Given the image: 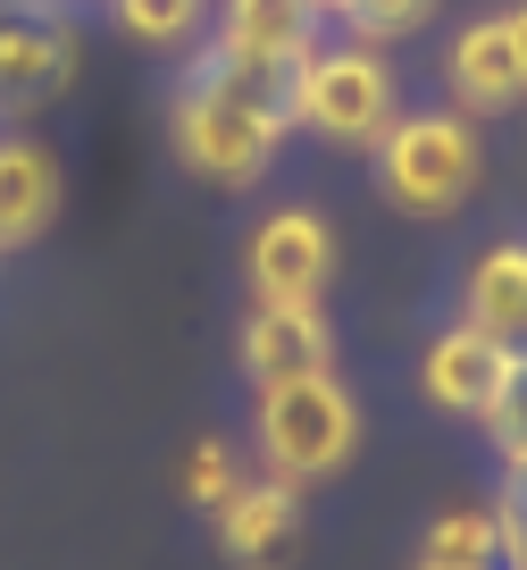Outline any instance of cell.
Masks as SVG:
<instances>
[{
    "label": "cell",
    "mask_w": 527,
    "mask_h": 570,
    "mask_svg": "<svg viewBox=\"0 0 527 570\" xmlns=\"http://www.w3.org/2000/svg\"><path fill=\"white\" fill-rule=\"evenodd\" d=\"M235 487H243V453H235L227 436H201V445L185 453V495H193L201 512H218Z\"/></svg>",
    "instance_id": "ac0fdd59"
},
{
    "label": "cell",
    "mask_w": 527,
    "mask_h": 570,
    "mask_svg": "<svg viewBox=\"0 0 527 570\" xmlns=\"http://www.w3.org/2000/svg\"><path fill=\"white\" fill-rule=\"evenodd\" d=\"M510 495H519V503H527V487H510Z\"/></svg>",
    "instance_id": "603a6c76"
},
{
    "label": "cell",
    "mask_w": 527,
    "mask_h": 570,
    "mask_svg": "<svg viewBox=\"0 0 527 570\" xmlns=\"http://www.w3.org/2000/svg\"><path fill=\"white\" fill-rule=\"evenodd\" d=\"M503 570H527V503L503 487Z\"/></svg>",
    "instance_id": "d6986e66"
},
{
    "label": "cell",
    "mask_w": 527,
    "mask_h": 570,
    "mask_svg": "<svg viewBox=\"0 0 527 570\" xmlns=\"http://www.w3.org/2000/svg\"><path fill=\"white\" fill-rule=\"evenodd\" d=\"M243 285H251V303H318L335 285V227L310 202L268 210L243 244Z\"/></svg>",
    "instance_id": "8992f818"
},
{
    "label": "cell",
    "mask_w": 527,
    "mask_h": 570,
    "mask_svg": "<svg viewBox=\"0 0 527 570\" xmlns=\"http://www.w3.org/2000/svg\"><path fill=\"white\" fill-rule=\"evenodd\" d=\"M460 327H477L503 361H527V235H494L460 268Z\"/></svg>",
    "instance_id": "9c48e42d"
},
{
    "label": "cell",
    "mask_w": 527,
    "mask_h": 570,
    "mask_svg": "<svg viewBox=\"0 0 527 570\" xmlns=\"http://www.w3.org/2000/svg\"><path fill=\"white\" fill-rule=\"evenodd\" d=\"M419 553H427V562H444V570H503V495L436 512Z\"/></svg>",
    "instance_id": "5bb4252c"
},
{
    "label": "cell",
    "mask_w": 527,
    "mask_h": 570,
    "mask_svg": "<svg viewBox=\"0 0 527 570\" xmlns=\"http://www.w3.org/2000/svg\"><path fill=\"white\" fill-rule=\"evenodd\" d=\"M503 26H510V51H519V76H527V0H510Z\"/></svg>",
    "instance_id": "ffe728a7"
},
{
    "label": "cell",
    "mask_w": 527,
    "mask_h": 570,
    "mask_svg": "<svg viewBox=\"0 0 527 570\" xmlns=\"http://www.w3.org/2000/svg\"><path fill=\"white\" fill-rule=\"evenodd\" d=\"M402 118V76L369 42H318L294 68V126L335 151H377V135Z\"/></svg>",
    "instance_id": "277c9868"
},
{
    "label": "cell",
    "mask_w": 527,
    "mask_h": 570,
    "mask_svg": "<svg viewBox=\"0 0 527 570\" xmlns=\"http://www.w3.org/2000/svg\"><path fill=\"white\" fill-rule=\"evenodd\" d=\"M76 76V18L42 0H0V126L51 109Z\"/></svg>",
    "instance_id": "5b68a950"
},
{
    "label": "cell",
    "mask_w": 527,
    "mask_h": 570,
    "mask_svg": "<svg viewBox=\"0 0 527 570\" xmlns=\"http://www.w3.org/2000/svg\"><path fill=\"white\" fill-rule=\"evenodd\" d=\"M486 445L494 462H503V487H527V361H510L503 370V394L486 403Z\"/></svg>",
    "instance_id": "e0dca14e"
},
{
    "label": "cell",
    "mask_w": 527,
    "mask_h": 570,
    "mask_svg": "<svg viewBox=\"0 0 527 570\" xmlns=\"http://www.w3.org/2000/svg\"><path fill=\"white\" fill-rule=\"evenodd\" d=\"M444 92H453L460 118H503V109L527 101V76H519L503 9H494V18H469L453 42H444Z\"/></svg>",
    "instance_id": "30bf717a"
},
{
    "label": "cell",
    "mask_w": 527,
    "mask_h": 570,
    "mask_svg": "<svg viewBox=\"0 0 527 570\" xmlns=\"http://www.w3.org/2000/svg\"><path fill=\"white\" fill-rule=\"evenodd\" d=\"M235 361H243L251 394L285 386V377H327L335 370V320L318 303H251L243 336H235Z\"/></svg>",
    "instance_id": "52a82bcc"
},
{
    "label": "cell",
    "mask_w": 527,
    "mask_h": 570,
    "mask_svg": "<svg viewBox=\"0 0 527 570\" xmlns=\"http://www.w3.org/2000/svg\"><path fill=\"white\" fill-rule=\"evenodd\" d=\"M410 570H444V562H427V553H419V562H410Z\"/></svg>",
    "instance_id": "7402d4cb"
},
{
    "label": "cell",
    "mask_w": 527,
    "mask_h": 570,
    "mask_svg": "<svg viewBox=\"0 0 527 570\" xmlns=\"http://www.w3.org/2000/svg\"><path fill=\"white\" fill-rule=\"evenodd\" d=\"M42 9H68V18H76V9H84V0H42Z\"/></svg>",
    "instance_id": "44dd1931"
},
{
    "label": "cell",
    "mask_w": 527,
    "mask_h": 570,
    "mask_svg": "<svg viewBox=\"0 0 527 570\" xmlns=\"http://www.w3.org/2000/svg\"><path fill=\"white\" fill-rule=\"evenodd\" d=\"M369 168L402 218H453L486 177V142H477V118H460V109H402L377 135Z\"/></svg>",
    "instance_id": "3957f363"
},
{
    "label": "cell",
    "mask_w": 527,
    "mask_h": 570,
    "mask_svg": "<svg viewBox=\"0 0 527 570\" xmlns=\"http://www.w3.org/2000/svg\"><path fill=\"white\" fill-rule=\"evenodd\" d=\"M59 151L26 126H0V261H18L26 244H42L59 218Z\"/></svg>",
    "instance_id": "8fae6325"
},
{
    "label": "cell",
    "mask_w": 527,
    "mask_h": 570,
    "mask_svg": "<svg viewBox=\"0 0 527 570\" xmlns=\"http://www.w3.org/2000/svg\"><path fill=\"white\" fill-rule=\"evenodd\" d=\"M251 453L285 487H318L335 470H351V453H360V403H351V386L335 370L260 386L251 394Z\"/></svg>",
    "instance_id": "7a4b0ae2"
},
{
    "label": "cell",
    "mask_w": 527,
    "mask_h": 570,
    "mask_svg": "<svg viewBox=\"0 0 527 570\" xmlns=\"http://www.w3.org/2000/svg\"><path fill=\"white\" fill-rule=\"evenodd\" d=\"M210 51L251 59V68H301L327 42V9L318 0H218L210 9Z\"/></svg>",
    "instance_id": "ba28073f"
},
{
    "label": "cell",
    "mask_w": 527,
    "mask_h": 570,
    "mask_svg": "<svg viewBox=\"0 0 527 570\" xmlns=\"http://www.w3.org/2000/svg\"><path fill=\"white\" fill-rule=\"evenodd\" d=\"M318 9H327V26H344V35L369 42V51L427 35V18H436V0H318Z\"/></svg>",
    "instance_id": "2e32d148"
},
{
    "label": "cell",
    "mask_w": 527,
    "mask_h": 570,
    "mask_svg": "<svg viewBox=\"0 0 527 570\" xmlns=\"http://www.w3.org/2000/svg\"><path fill=\"white\" fill-rule=\"evenodd\" d=\"M101 9H109V26H118V35L142 42V51H185V42L210 26L218 0H101Z\"/></svg>",
    "instance_id": "9a60e30c"
},
{
    "label": "cell",
    "mask_w": 527,
    "mask_h": 570,
    "mask_svg": "<svg viewBox=\"0 0 527 570\" xmlns=\"http://www.w3.org/2000/svg\"><path fill=\"white\" fill-rule=\"evenodd\" d=\"M210 529H218V553H227V562L268 570V562H285L294 537H301V487L268 479V470H243V487L210 512Z\"/></svg>",
    "instance_id": "7c38bea8"
},
{
    "label": "cell",
    "mask_w": 527,
    "mask_h": 570,
    "mask_svg": "<svg viewBox=\"0 0 527 570\" xmlns=\"http://www.w3.org/2000/svg\"><path fill=\"white\" fill-rule=\"evenodd\" d=\"M503 370H510V361L494 353L477 327L453 320V327H436L427 353H419V394L436 411H453V420H486V403L503 394Z\"/></svg>",
    "instance_id": "4fadbf2b"
},
{
    "label": "cell",
    "mask_w": 527,
    "mask_h": 570,
    "mask_svg": "<svg viewBox=\"0 0 527 570\" xmlns=\"http://www.w3.org/2000/svg\"><path fill=\"white\" fill-rule=\"evenodd\" d=\"M168 135L193 177L243 194L277 168L285 135H294V68H251V59H227L201 42L168 92Z\"/></svg>",
    "instance_id": "6da1fadb"
}]
</instances>
